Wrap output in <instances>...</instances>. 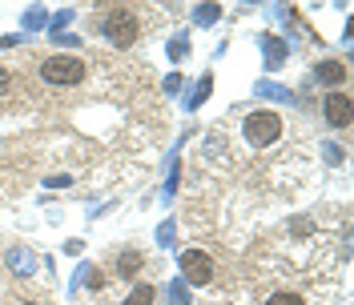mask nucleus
<instances>
[{
    "mask_svg": "<svg viewBox=\"0 0 354 305\" xmlns=\"http://www.w3.org/2000/svg\"><path fill=\"white\" fill-rule=\"evenodd\" d=\"M97 32H101L113 48H129V44L137 41V32H141V24H137V12H133V8L113 4L109 12L97 17Z\"/></svg>",
    "mask_w": 354,
    "mask_h": 305,
    "instance_id": "obj_1",
    "label": "nucleus"
},
{
    "mask_svg": "<svg viewBox=\"0 0 354 305\" xmlns=\"http://www.w3.org/2000/svg\"><path fill=\"white\" fill-rule=\"evenodd\" d=\"M85 61L81 57H68V52H53V57H44L41 61V81L53 88H73L85 81Z\"/></svg>",
    "mask_w": 354,
    "mask_h": 305,
    "instance_id": "obj_2",
    "label": "nucleus"
},
{
    "mask_svg": "<svg viewBox=\"0 0 354 305\" xmlns=\"http://www.w3.org/2000/svg\"><path fill=\"white\" fill-rule=\"evenodd\" d=\"M242 137L250 149H270V145H278V137H282V117L270 109H254L245 112L242 121Z\"/></svg>",
    "mask_w": 354,
    "mask_h": 305,
    "instance_id": "obj_3",
    "label": "nucleus"
},
{
    "mask_svg": "<svg viewBox=\"0 0 354 305\" xmlns=\"http://www.w3.org/2000/svg\"><path fill=\"white\" fill-rule=\"evenodd\" d=\"M177 277L189 285H209L214 282V257L205 249H181L177 253Z\"/></svg>",
    "mask_w": 354,
    "mask_h": 305,
    "instance_id": "obj_4",
    "label": "nucleus"
},
{
    "mask_svg": "<svg viewBox=\"0 0 354 305\" xmlns=\"http://www.w3.org/2000/svg\"><path fill=\"white\" fill-rule=\"evenodd\" d=\"M322 121H326L330 129H351L354 101L346 92H326V97H322Z\"/></svg>",
    "mask_w": 354,
    "mask_h": 305,
    "instance_id": "obj_5",
    "label": "nucleus"
},
{
    "mask_svg": "<svg viewBox=\"0 0 354 305\" xmlns=\"http://www.w3.org/2000/svg\"><path fill=\"white\" fill-rule=\"evenodd\" d=\"M4 269H8L12 277H32V273L41 269V257H37V249H28V245H8V249H4Z\"/></svg>",
    "mask_w": 354,
    "mask_h": 305,
    "instance_id": "obj_6",
    "label": "nucleus"
},
{
    "mask_svg": "<svg viewBox=\"0 0 354 305\" xmlns=\"http://www.w3.org/2000/svg\"><path fill=\"white\" fill-rule=\"evenodd\" d=\"M258 48H262L270 72H278V68L286 65V57H290V41H282L278 32H262V37H258Z\"/></svg>",
    "mask_w": 354,
    "mask_h": 305,
    "instance_id": "obj_7",
    "label": "nucleus"
},
{
    "mask_svg": "<svg viewBox=\"0 0 354 305\" xmlns=\"http://www.w3.org/2000/svg\"><path fill=\"white\" fill-rule=\"evenodd\" d=\"M346 77H351V72H346V65H342V61H318V65H314V81H318L322 88L346 85Z\"/></svg>",
    "mask_w": 354,
    "mask_h": 305,
    "instance_id": "obj_8",
    "label": "nucleus"
},
{
    "mask_svg": "<svg viewBox=\"0 0 354 305\" xmlns=\"http://www.w3.org/2000/svg\"><path fill=\"white\" fill-rule=\"evenodd\" d=\"M254 97H258V101H274V105H298L294 88L278 85V81H258V85H254Z\"/></svg>",
    "mask_w": 354,
    "mask_h": 305,
    "instance_id": "obj_9",
    "label": "nucleus"
},
{
    "mask_svg": "<svg viewBox=\"0 0 354 305\" xmlns=\"http://www.w3.org/2000/svg\"><path fill=\"white\" fill-rule=\"evenodd\" d=\"M209 92H214V72H201V81L194 88H185V97H181V109L194 112L198 105H205L209 101Z\"/></svg>",
    "mask_w": 354,
    "mask_h": 305,
    "instance_id": "obj_10",
    "label": "nucleus"
},
{
    "mask_svg": "<svg viewBox=\"0 0 354 305\" xmlns=\"http://www.w3.org/2000/svg\"><path fill=\"white\" fill-rule=\"evenodd\" d=\"M141 269H145V253H141V249H121V253H117V277L133 282Z\"/></svg>",
    "mask_w": 354,
    "mask_h": 305,
    "instance_id": "obj_11",
    "label": "nucleus"
},
{
    "mask_svg": "<svg viewBox=\"0 0 354 305\" xmlns=\"http://www.w3.org/2000/svg\"><path fill=\"white\" fill-rule=\"evenodd\" d=\"M189 21L198 24V28H209V24H218V21H221V4L205 0V4H198V8L189 12Z\"/></svg>",
    "mask_w": 354,
    "mask_h": 305,
    "instance_id": "obj_12",
    "label": "nucleus"
},
{
    "mask_svg": "<svg viewBox=\"0 0 354 305\" xmlns=\"http://www.w3.org/2000/svg\"><path fill=\"white\" fill-rule=\"evenodd\" d=\"M165 52H169L174 65H181V61L189 57V32H174V37L165 41Z\"/></svg>",
    "mask_w": 354,
    "mask_h": 305,
    "instance_id": "obj_13",
    "label": "nucleus"
},
{
    "mask_svg": "<svg viewBox=\"0 0 354 305\" xmlns=\"http://www.w3.org/2000/svg\"><path fill=\"white\" fill-rule=\"evenodd\" d=\"M24 32H41V28H48V12H44V4H32V8H24Z\"/></svg>",
    "mask_w": 354,
    "mask_h": 305,
    "instance_id": "obj_14",
    "label": "nucleus"
},
{
    "mask_svg": "<svg viewBox=\"0 0 354 305\" xmlns=\"http://www.w3.org/2000/svg\"><path fill=\"white\" fill-rule=\"evenodd\" d=\"M157 302V289L153 285H133L129 293L121 297V305H153Z\"/></svg>",
    "mask_w": 354,
    "mask_h": 305,
    "instance_id": "obj_15",
    "label": "nucleus"
},
{
    "mask_svg": "<svg viewBox=\"0 0 354 305\" xmlns=\"http://www.w3.org/2000/svg\"><path fill=\"white\" fill-rule=\"evenodd\" d=\"M165 302L169 305H189L194 297H189V285L181 282V277H174V282L165 285Z\"/></svg>",
    "mask_w": 354,
    "mask_h": 305,
    "instance_id": "obj_16",
    "label": "nucleus"
},
{
    "mask_svg": "<svg viewBox=\"0 0 354 305\" xmlns=\"http://www.w3.org/2000/svg\"><path fill=\"white\" fill-rule=\"evenodd\" d=\"M73 17H77V8H61V12H53V17H48V28H53V32H68Z\"/></svg>",
    "mask_w": 354,
    "mask_h": 305,
    "instance_id": "obj_17",
    "label": "nucleus"
},
{
    "mask_svg": "<svg viewBox=\"0 0 354 305\" xmlns=\"http://www.w3.org/2000/svg\"><path fill=\"white\" fill-rule=\"evenodd\" d=\"M174 237H177V225L165 217L161 225H157V245H161V249H174Z\"/></svg>",
    "mask_w": 354,
    "mask_h": 305,
    "instance_id": "obj_18",
    "label": "nucleus"
},
{
    "mask_svg": "<svg viewBox=\"0 0 354 305\" xmlns=\"http://www.w3.org/2000/svg\"><path fill=\"white\" fill-rule=\"evenodd\" d=\"M322 157H326V165H330V169H338L346 152H342V145H334V141H326V145H322Z\"/></svg>",
    "mask_w": 354,
    "mask_h": 305,
    "instance_id": "obj_19",
    "label": "nucleus"
},
{
    "mask_svg": "<svg viewBox=\"0 0 354 305\" xmlns=\"http://www.w3.org/2000/svg\"><path fill=\"white\" fill-rule=\"evenodd\" d=\"M48 41L57 44V48H77V44H81V37H77V32H53V37H48Z\"/></svg>",
    "mask_w": 354,
    "mask_h": 305,
    "instance_id": "obj_20",
    "label": "nucleus"
},
{
    "mask_svg": "<svg viewBox=\"0 0 354 305\" xmlns=\"http://www.w3.org/2000/svg\"><path fill=\"white\" fill-rule=\"evenodd\" d=\"M85 285H88V289H93V293H101V289H105V273L88 265V269H85Z\"/></svg>",
    "mask_w": 354,
    "mask_h": 305,
    "instance_id": "obj_21",
    "label": "nucleus"
},
{
    "mask_svg": "<svg viewBox=\"0 0 354 305\" xmlns=\"http://www.w3.org/2000/svg\"><path fill=\"white\" fill-rule=\"evenodd\" d=\"M266 305H302V297H298V293H286V289H282V293H274V297H270Z\"/></svg>",
    "mask_w": 354,
    "mask_h": 305,
    "instance_id": "obj_22",
    "label": "nucleus"
},
{
    "mask_svg": "<svg viewBox=\"0 0 354 305\" xmlns=\"http://www.w3.org/2000/svg\"><path fill=\"white\" fill-rule=\"evenodd\" d=\"M44 185L48 189H65V185H73V173H53V177H44Z\"/></svg>",
    "mask_w": 354,
    "mask_h": 305,
    "instance_id": "obj_23",
    "label": "nucleus"
},
{
    "mask_svg": "<svg viewBox=\"0 0 354 305\" xmlns=\"http://www.w3.org/2000/svg\"><path fill=\"white\" fill-rule=\"evenodd\" d=\"M21 41H24V32H4V37H0V48H17Z\"/></svg>",
    "mask_w": 354,
    "mask_h": 305,
    "instance_id": "obj_24",
    "label": "nucleus"
},
{
    "mask_svg": "<svg viewBox=\"0 0 354 305\" xmlns=\"http://www.w3.org/2000/svg\"><path fill=\"white\" fill-rule=\"evenodd\" d=\"M8 85H12V72H8V68L0 65V97H4V92H8Z\"/></svg>",
    "mask_w": 354,
    "mask_h": 305,
    "instance_id": "obj_25",
    "label": "nucleus"
},
{
    "mask_svg": "<svg viewBox=\"0 0 354 305\" xmlns=\"http://www.w3.org/2000/svg\"><path fill=\"white\" fill-rule=\"evenodd\" d=\"M161 88H165V92H177V88H181V77H177V72H169V77H165V85H161Z\"/></svg>",
    "mask_w": 354,
    "mask_h": 305,
    "instance_id": "obj_26",
    "label": "nucleus"
},
{
    "mask_svg": "<svg viewBox=\"0 0 354 305\" xmlns=\"http://www.w3.org/2000/svg\"><path fill=\"white\" fill-rule=\"evenodd\" d=\"M81 249H85V245H81V241H77V237H73V241H65V253H68V257H77Z\"/></svg>",
    "mask_w": 354,
    "mask_h": 305,
    "instance_id": "obj_27",
    "label": "nucleus"
},
{
    "mask_svg": "<svg viewBox=\"0 0 354 305\" xmlns=\"http://www.w3.org/2000/svg\"><path fill=\"white\" fill-rule=\"evenodd\" d=\"M21 305H37V302H21Z\"/></svg>",
    "mask_w": 354,
    "mask_h": 305,
    "instance_id": "obj_28",
    "label": "nucleus"
}]
</instances>
